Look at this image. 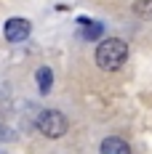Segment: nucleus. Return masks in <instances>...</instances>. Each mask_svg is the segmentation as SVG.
<instances>
[{
  "label": "nucleus",
  "instance_id": "nucleus-1",
  "mask_svg": "<svg viewBox=\"0 0 152 154\" xmlns=\"http://www.w3.org/2000/svg\"><path fill=\"white\" fill-rule=\"evenodd\" d=\"M93 59H96V66H99V69H104V72H118L123 64H125V59H128V45L123 43L120 37H107V40L99 43Z\"/></svg>",
  "mask_w": 152,
  "mask_h": 154
},
{
  "label": "nucleus",
  "instance_id": "nucleus-2",
  "mask_svg": "<svg viewBox=\"0 0 152 154\" xmlns=\"http://www.w3.org/2000/svg\"><path fill=\"white\" fill-rule=\"evenodd\" d=\"M35 125H37V130H40L46 138H61V136L67 133V117H64L61 112H56V109L40 112L37 120H35Z\"/></svg>",
  "mask_w": 152,
  "mask_h": 154
},
{
  "label": "nucleus",
  "instance_id": "nucleus-3",
  "mask_svg": "<svg viewBox=\"0 0 152 154\" xmlns=\"http://www.w3.org/2000/svg\"><path fill=\"white\" fill-rule=\"evenodd\" d=\"M30 32H32V24L27 19H8L3 24V35L8 43H24L30 37Z\"/></svg>",
  "mask_w": 152,
  "mask_h": 154
},
{
  "label": "nucleus",
  "instance_id": "nucleus-4",
  "mask_svg": "<svg viewBox=\"0 0 152 154\" xmlns=\"http://www.w3.org/2000/svg\"><path fill=\"white\" fill-rule=\"evenodd\" d=\"M99 154H131L128 149V143L118 136H109V138L102 141V146H99Z\"/></svg>",
  "mask_w": 152,
  "mask_h": 154
},
{
  "label": "nucleus",
  "instance_id": "nucleus-5",
  "mask_svg": "<svg viewBox=\"0 0 152 154\" xmlns=\"http://www.w3.org/2000/svg\"><path fill=\"white\" fill-rule=\"evenodd\" d=\"M35 80H37V91L46 96L51 91V85H53V72L48 69V66H40L37 72H35Z\"/></svg>",
  "mask_w": 152,
  "mask_h": 154
},
{
  "label": "nucleus",
  "instance_id": "nucleus-6",
  "mask_svg": "<svg viewBox=\"0 0 152 154\" xmlns=\"http://www.w3.org/2000/svg\"><path fill=\"white\" fill-rule=\"evenodd\" d=\"M80 24H83V37L86 40H96L99 35H102V24H96V21H88V19H80Z\"/></svg>",
  "mask_w": 152,
  "mask_h": 154
},
{
  "label": "nucleus",
  "instance_id": "nucleus-7",
  "mask_svg": "<svg viewBox=\"0 0 152 154\" xmlns=\"http://www.w3.org/2000/svg\"><path fill=\"white\" fill-rule=\"evenodd\" d=\"M134 14H136L139 19L152 21V0H136V3H134Z\"/></svg>",
  "mask_w": 152,
  "mask_h": 154
},
{
  "label": "nucleus",
  "instance_id": "nucleus-8",
  "mask_svg": "<svg viewBox=\"0 0 152 154\" xmlns=\"http://www.w3.org/2000/svg\"><path fill=\"white\" fill-rule=\"evenodd\" d=\"M11 138H14V133H11V130H5V128L0 125V141H11Z\"/></svg>",
  "mask_w": 152,
  "mask_h": 154
}]
</instances>
